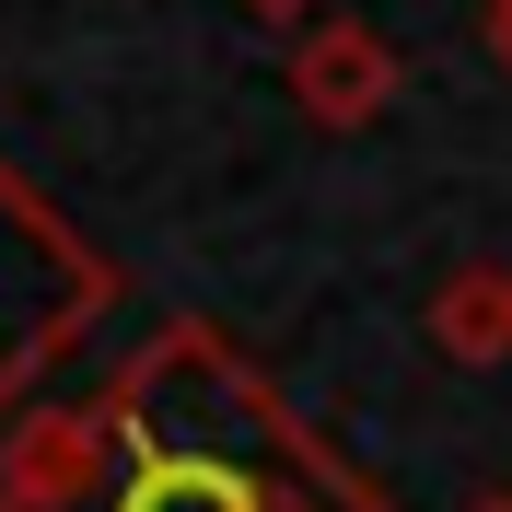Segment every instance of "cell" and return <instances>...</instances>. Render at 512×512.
I'll return each mask as SVG.
<instances>
[{"instance_id":"obj_1","label":"cell","mask_w":512,"mask_h":512,"mask_svg":"<svg viewBox=\"0 0 512 512\" xmlns=\"http://www.w3.org/2000/svg\"><path fill=\"white\" fill-rule=\"evenodd\" d=\"M0 512H384V489L210 315H175L94 396L12 419Z\"/></svg>"},{"instance_id":"obj_2","label":"cell","mask_w":512,"mask_h":512,"mask_svg":"<svg viewBox=\"0 0 512 512\" xmlns=\"http://www.w3.org/2000/svg\"><path fill=\"white\" fill-rule=\"evenodd\" d=\"M94 315H117V268L59 222L47 187H24L0 163V431L24 419L35 384L94 338Z\"/></svg>"},{"instance_id":"obj_3","label":"cell","mask_w":512,"mask_h":512,"mask_svg":"<svg viewBox=\"0 0 512 512\" xmlns=\"http://www.w3.org/2000/svg\"><path fill=\"white\" fill-rule=\"evenodd\" d=\"M396 35L361 24V12H315V24L291 35V105H303V128H373L384 105H396Z\"/></svg>"},{"instance_id":"obj_4","label":"cell","mask_w":512,"mask_h":512,"mask_svg":"<svg viewBox=\"0 0 512 512\" xmlns=\"http://www.w3.org/2000/svg\"><path fill=\"white\" fill-rule=\"evenodd\" d=\"M431 350L443 361H512V268H454L431 291Z\"/></svg>"},{"instance_id":"obj_5","label":"cell","mask_w":512,"mask_h":512,"mask_svg":"<svg viewBox=\"0 0 512 512\" xmlns=\"http://www.w3.org/2000/svg\"><path fill=\"white\" fill-rule=\"evenodd\" d=\"M245 12H268V24H291V35L315 24V0H245Z\"/></svg>"},{"instance_id":"obj_6","label":"cell","mask_w":512,"mask_h":512,"mask_svg":"<svg viewBox=\"0 0 512 512\" xmlns=\"http://www.w3.org/2000/svg\"><path fill=\"white\" fill-rule=\"evenodd\" d=\"M489 47H501V70H512V24H489Z\"/></svg>"},{"instance_id":"obj_7","label":"cell","mask_w":512,"mask_h":512,"mask_svg":"<svg viewBox=\"0 0 512 512\" xmlns=\"http://www.w3.org/2000/svg\"><path fill=\"white\" fill-rule=\"evenodd\" d=\"M466 512H512V489H489V501H466Z\"/></svg>"},{"instance_id":"obj_8","label":"cell","mask_w":512,"mask_h":512,"mask_svg":"<svg viewBox=\"0 0 512 512\" xmlns=\"http://www.w3.org/2000/svg\"><path fill=\"white\" fill-rule=\"evenodd\" d=\"M478 12H489V24H512V0H478Z\"/></svg>"}]
</instances>
